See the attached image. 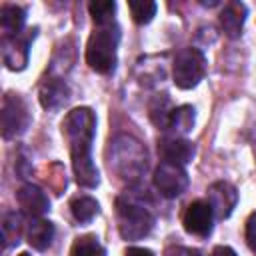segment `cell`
Instances as JSON below:
<instances>
[{"instance_id": "cell-1", "label": "cell", "mask_w": 256, "mask_h": 256, "mask_svg": "<svg viewBox=\"0 0 256 256\" xmlns=\"http://www.w3.org/2000/svg\"><path fill=\"white\" fill-rule=\"evenodd\" d=\"M96 132V116L90 108H74L62 120V134L70 148L72 170L76 182L84 188L98 186V168L92 162V140Z\"/></svg>"}, {"instance_id": "cell-2", "label": "cell", "mask_w": 256, "mask_h": 256, "mask_svg": "<svg viewBox=\"0 0 256 256\" xmlns=\"http://www.w3.org/2000/svg\"><path fill=\"white\" fill-rule=\"evenodd\" d=\"M120 28L116 22L96 26L86 44V62L98 74H110L116 68Z\"/></svg>"}, {"instance_id": "cell-3", "label": "cell", "mask_w": 256, "mask_h": 256, "mask_svg": "<svg viewBox=\"0 0 256 256\" xmlns=\"http://www.w3.org/2000/svg\"><path fill=\"white\" fill-rule=\"evenodd\" d=\"M146 148L134 140L132 136H118L114 142H110V170L118 174L122 180H138L142 172L146 170Z\"/></svg>"}, {"instance_id": "cell-4", "label": "cell", "mask_w": 256, "mask_h": 256, "mask_svg": "<svg viewBox=\"0 0 256 256\" xmlns=\"http://www.w3.org/2000/svg\"><path fill=\"white\" fill-rule=\"evenodd\" d=\"M118 232L124 240H140L150 234L154 226V214L136 196L122 194L116 198Z\"/></svg>"}, {"instance_id": "cell-5", "label": "cell", "mask_w": 256, "mask_h": 256, "mask_svg": "<svg viewBox=\"0 0 256 256\" xmlns=\"http://www.w3.org/2000/svg\"><path fill=\"white\" fill-rule=\"evenodd\" d=\"M206 74V58L198 48H184L176 54L172 64V80L178 88L190 90Z\"/></svg>"}, {"instance_id": "cell-6", "label": "cell", "mask_w": 256, "mask_h": 256, "mask_svg": "<svg viewBox=\"0 0 256 256\" xmlns=\"http://www.w3.org/2000/svg\"><path fill=\"white\" fill-rule=\"evenodd\" d=\"M0 120H2V136L6 140L20 136L28 128V124H30V112H28V106L22 100V96L12 94V92L4 96Z\"/></svg>"}, {"instance_id": "cell-7", "label": "cell", "mask_w": 256, "mask_h": 256, "mask_svg": "<svg viewBox=\"0 0 256 256\" xmlns=\"http://www.w3.org/2000/svg\"><path fill=\"white\" fill-rule=\"evenodd\" d=\"M154 186L164 198H178L188 188V174L184 166L162 160L154 170Z\"/></svg>"}, {"instance_id": "cell-8", "label": "cell", "mask_w": 256, "mask_h": 256, "mask_svg": "<svg viewBox=\"0 0 256 256\" xmlns=\"http://www.w3.org/2000/svg\"><path fill=\"white\" fill-rule=\"evenodd\" d=\"M36 36V28L26 30L24 34L18 36H8L2 38V60L6 64V68L10 70H22L28 64V56H30V42Z\"/></svg>"}, {"instance_id": "cell-9", "label": "cell", "mask_w": 256, "mask_h": 256, "mask_svg": "<svg viewBox=\"0 0 256 256\" xmlns=\"http://www.w3.org/2000/svg\"><path fill=\"white\" fill-rule=\"evenodd\" d=\"M182 224H184V230L188 234L208 236L212 232V224H214V212H212L210 204L204 202V200H194L186 208Z\"/></svg>"}, {"instance_id": "cell-10", "label": "cell", "mask_w": 256, "mask_h": 256, "mask_svg": "<svg viewBox=\"0 0 256 256\" xmlns=\"http://www.w3.org/2000/svg\"><path fill=\"white\" fill-rule=\"evenodd\" d=\"M214 212L216 218L224 220L232 214V210L236 208L238 202V192L230 182L218 180L208 188V200H206Z\"/></svg>"}, {"instance_id": "cell-11", "label": "cell", "mask_w": 256, "mask_h": 256, "mask_svg": "<svg viewBox=\"0 0 256 256\" xmlns=\"http://www.w3.org/2000/svg\"><path fill=\"white\" fill-rule=\"evenodd\" d=\"M158 152H160V156H162L164 162H172V164L184 166V164H188L194 158L196 148L186 138L168 136V138H162L158 142Z\"/></svg>"}, {"instance_id": "cell-12", "label": "cell", "mask_w": 256, "mask_h": 256, "mask_svg": "<svg viewBox=\"0 0 256 256\" xmlns=\"http://www.w3.org/2000/svg\"><path fill=\"white\" fill-rule=\"evenodd\" d=\"M16 198H18V204H20L22 212L28 214L30 218H42V214H46L48 208H50L48 196L34 184H24L16 192Z\"/></svg>"}, {"instance_id": "cell-13", "label": "cell", "mask_w": 256, "mask_h": 256, "mask_svg": "<svg viewBox=\"0 0 256 256\" xmlns=\"http://www.w3.org/2000/svg\"><path fill=\"white\" fill-rule=\"evenodd\" d=\"M68 96H70L68 84L60 78L50 76L40 84V104L46 110H58L62 104H66Z\"/></svg>"}, {"instance_id": "cell-14", "label": "cell", "mask_w": 256, "mask_h": 256, "mask_svg": "<svg viewBox=\"0 0 256 256\" xmlns=\"http://www.w3.org/2000/svg\"><path fill=\"white\" fill-rule=\"evenodd\" d=\"M246 6L242 2H228L220 12V26L228 38H238L246 22Z\"/></svg>"}, {"instance_id": "cell-15", "label": "cell", "mask_w": 256, "mask_h": 256, "mask_svg": "<svg viewBox=\"0 0 256 256\" xmlns=\"http://www.w3.org/2000/svg\"><path fill=\"white\" fill-rule=\"evenodd\" d=\"M54 238V224L44 218H30L26 226V240L36 250H46Z\"/></svg>"}, {"instance_id": "cell-16", "label": "cell", "mask_w": 256, "mask_h": 256, "mask_svg": "<svg viewBox=\"0 0 256 256\" xmlns=\"http://www.w3.org/2000/svg\"><path fill=\"white\" fill-rule=\"evenodd\" d=\"M26 22V10L16 4H2L0 8V26H2V38L18 36L22 34Z\"/></svg>"}, {"instance_id": "cell-17", "label": "cell", "mask_w": 256, "mask_h": 256, "mask_svg": "<svg viewBox=\"0 0 256 256\" xmlns=\"http://www.w3.org/2000/svg\"><path fill=\"white\" fill-rule=\"evenodd\" d=\"M192 126H194V108L192 106L184 104V106L170 110L166 130H174L176 134H186L192 130Z\"/></svg>"}, {"instance_id": "cell-18", "label": "cell", "mask_w": 256, "mask_h": 256, "mask_svg": "<svg viewBox=\"0 0 256 256\" xmlns=\"http://www.w3.org/2000/svg\"><path fill=\"white\" fill-rule=\"evenodd\" d=\"M70 212H72L76 222L86 224L98 214V202L90 196H76L70 202Z\"/></svg>"}, {"instance_id": "cell-19", "label": "cell", "mask_w": 256, "mask_h": 256, "mask_svg": "<svg viewBox=\"0 0 256 256\" xmlns=\"http://www.w3.org/2000/svg\"><path fill=\"white\" fill-rule=\"evenodd\" d=\"M70 256H106V250L94 234H86L74 240L70 248Z\"/></svg>"}, {"instance_id": "cell-20", "label": "cell", "mask_w": 256, "mask_h": 256, "mask_svg": "<svg viewBox=\"0 0 256 256\" xmlns=\"http://www.w3.org/2000/svg\"><path fill=\"white\" fill-rule=\"evenodd\" d=\"M22 232V218L16 212H6L2 218V240H4V248H10L12 244H18Z\"/></svg>"}, {"instance_id": "cell-21", "label": "cell", "mask_w": 256, "mask_h": 256, "mask_svg": "<svg viewBox=\"0 0 256 256\" xmlns=\"http://www.w3.org/2000/svg\"><path fill=\"white\" fill-rule=\"evenodd\" d=\"M90 16L94 18L96 26L110 24L114 22V12H116V2L114 0H94L88 4Z\"/></svg>"}, {"instance_id": "cell-22", "label": "cell", "mask_w": 256, "mask_h": 256, "mask_svg": "<svg viewBox=\"0 0 256 256\" xmlns=\"http://www.w3.org/2000/svg\"><path fill=\"white\" fill-rule=\"evenodd\" d=\"M128 8L136 24H148L156 14V2L152 0H130Z\"/></svg>"}, {"instance_id": "cell-23", "label": "cell", "mask_w": 256, "mask_h": 256, "mask_svg": "<svg viewBox=\"0 0 256 256\" xmlns=\"http://www.w3.org/2000/svg\"><path fill=\"white\" fill-rule=\"evenodd\" d=\"M246 242H248L250 250L256 252V212H252L246 220Z\"/></svg>"}, {"instance_id": "cell-24", "label": "cell", "mask_w": 256, "mask_h": 256, "mask_svg": "<svg viewBox=\"0 0 256 256\" xmlns=\"http://www.w3.org/2000/svg\"><path fill=\"white\" fill-rule=\"evenodd\" d=\"M124 256H154V252H152V250H148V248H140V246H130V248H126Z\"/></svg>"}, {"instance_id": "cell-25", "label": "cell", "mask_w": 256, "mask_h": 256, "mask_svg": "<svg viewBox=\"0 0 256 256\" xmlns=\"http://www.w3.org/2000/svg\"><path fill=\"white\" fill-rule=\"evenodd\" d=\"M212 256H238L230 246H216L212 250Z\"/></svg>"}, {"instance_id": "cell-26", "label": "cell", "mask_w": 256, "mask_h": 256, "mask_svg": "<svg viewBox=\"0 0 256 256\" xmlns=\"http://www.w3.org/2000/svg\"><path fill=\"white\" fill-rule=\"evenodd\" d=\"M174 256H200L198 250H184V248H178Z\"/></svg>"}, {"instance_id": "cell-27", "label": "cell", "mask_w": 256, "mask_h": 256, "mask_svg": "<svg viewBox=\"0 0 256 256\" xmlns=\"http://www.w3.org/2000/svg\"><path fill=\"white\" fill-rule=\"evenodd\" d=\"M18 256H30V254H28V252H20Z\"/></svg>"}]
</instances>
